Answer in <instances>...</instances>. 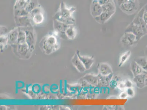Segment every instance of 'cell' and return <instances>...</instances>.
<instances>
[{
    "instance_id": "cell-34",
    "label": "cell",
    "mask_w": 147,
    "mask_h": 110,
    "mask_svg": "<svg viewBox=\"0 0 147 110\" xmlns=\"http://www.w3.org/2000/svg\"><path fill=\"white\" fill-rule=\"evenodd\" d=\"M145 85L146 86H147V71H145Z\"/></svg>"
},
{
    "instance_id": "cell-3",
    "label": "cell",
    "mask_w": 147,
    "mask_h": 110,
    "mask_svg": "<svg viewBox=\"0 0 147 110\" xmlns=\"http://www.w3.org/2000/svg\"><path fill=\"white\" fill-rule=\"evenodd\" d=\"M28 16L33 25H40L45 21V13L43 9L40 5L30 12Z\"/></svg>"
},
{
    "instance_id": "cell-22",
    "label": "cell",
    "mask_w": 147,
    "mask_h": 110,
    "mask_svg": "<svg viewBox=\"0 0 147 110\" xmlns=\"http://www.w3.org/2000/svg\"><path fill=\"white\" fill-rule=\"evenodd\" d=\"M144 71H147V58L146 57H139L134 60Z\"/></svg>"
},
{
    "instance_id": "cell-17",
    "label": "cell",
    "mask_w": 147,
    "mask_h": 110,
    "mask_svg": "<svg viewBox=\"0 0 147 110\" xmlns=\"http://www.w3.org/2000/svg\"><path fill=\"white\" fill-rule=\"evenodd\" d=\"M19 34V28L16 27L7 33L8 43L11 44L17 43Z\"/></svg>"
},
{
    "instance_id": "cell-35",
    "label": "cell",
    "mask_w": 147,
    "mask_h": 110,
    "mask_svg": "<svg viewBox=\"0 0 147 110\" xmlns=\"http://www.w3.org/2000/svg\"><path fill=\"white\" fill-rule=\"evenodd\" d=\"M145 53V57H146L147 58V45H146V47Z\"/></svg>"
},
{
    "instance_id": "cell-19",
    "label": "cell",
    "mask_w": 147,
    "mask_h": 110,
    "mask_svg": "<svg viewBox=\"0 0 147 110\" xmlns=\"http://www.w3.org/2000/svg\"><path fill=\"white\" fill-rule=\"evenodd\" d=\"M98 85L102 87H107L109 85L112 78L113 77V73L109 75L103 76L98 74Z\"/></svg>"
},
{
    "instance_id": "cell-29",
    "label": "cell",
    "mask_w": 147,
    "mask_h": 110,
    "mask_svg": "<svg viewBox=\"0 0 147 110\" xmlns=\"http://www.w3.org/2000/svg\"><path fill=\"white\" fill-rule=\"evenodd\" d=\"M98 2L101 6L111 2H114V0H98Z\"/></svg>"
},
{
    "instance_id": "cell-18",
    "label": "cell",
    "mask_w": 147,
    "mask_h": 110,
    "mask_svg": "<svg viewBox=\"0 0 147 110\" xmlns=\"http://www.w3.org/2000/svg\"><path fill=\"white\" fill-rule=\"evenodd\" d=\"M83 79L91 85L97 86L98 83V76L94 75L92 74H87L84 76Z\"/></svg>"
},
{
    "instance_id": "cell-9",
    "label": "cell",
    "mask_w": 147,
    "mask_h": 110,
    "mask_svg": "<svg viewBox=\"0 0 147 110\" xmlns=\"http://www.w3.org/2000/svg\"><path fill=\"white\" fill-rule=\"evenodd\" d=\"M98 74L103 76L109 75L113 73V69L110 65L107 63H99L97 65Z\"/></svg>"
},
{
    "instance_id": "cell-33",
    "label": "cell",
    "mask_w": 147,
    "mask_h": 110,
    "mask_svg": "<svg viewBox=\"0 0 147 110\" xmlns=\"http://www.w3.org/2000/svg\"><path fill=\"white\" fill-rule=\"evenodd\" d=\"M125 87L126 88H131L133 84H132V82L129 81V80H127L126 82L125 83Z\"/></svg>"
},
{
    "instance_id": "cell-14",
    "label": "cell",
    "mask_w": 147,
    "mask_h": 110,
    "mask_svg": "<svg viewBox=\"0 0 147 110\" xmlns=\"http://www.w3.org/2000/svg\"><path fill=\"white\" fill-rule=\"evenodd\" d=\"M71 62L73 64L74 66L76 68V69L79 72L82 73L85 71L86 70V68L84 67L82 62L80 60L77 55V53L74 56L73 58H72Z\"/></svg>"
},
{
    "instance_id": "cell-5",
    "label": "cell",
    "mask_w": 147,
    "mask_h": 110,
    "mask_svg": "<svg viewBox=\"0 0 147 110\" xmlns=\"http://www.w3.org/2000/svg\"><path fill=\"white\" fill-rule=\"evenodd\" d=\"M139 6V1H131L125 2L119 6V7L123 12L128 15H131L137 11Z\"/></svg>"
},
{
    "instance_id": "cell-23",
    "label": "cell",
    "mask_w": 147,
    "mask_h": 110,
    "mask_svg": "<svg viewBox=\"0 0 147 110\" xmlns=\"http://www.w3.org/2000/svg\"><path fill=\"white\" fill-rule=\"evenodd\" d=\"M30 0H16L14 9H23L26 8Z\"/></svg>"
},
{
    "instance_id": "cell-6",
    "label": "cell",
    "mask_w": 147,
    "mask_h": 110,
    "mask_svg": "<svg viewBox=\"0 0 147 110\" xmlns=\"http://www.w3.org/2000/svg\"><path fill=\"white\" fill-rule=\"evenodd\" d=\"M25 31L26 34V42L29 49L34 47L36 42V33L33 26L21 28Z\"/></svg>"
},
{
    "instance_id": "cell-13",
    "label": "cell",
    "mask_w": 147,
    "mask_h": 110,
    "mask_svg": "<svg viewBox=\"0 0 147 110\" xmlns=\"http://www.w3.org/2000/svg\"><path fill=\"white\" fill-rule=\"evenodd\" d=\"M115 12H102L100 15L94 18L95 20L101 24H105L111 18Z\"/></svg>"
},
{
    "instance_id": "cell-10",
    "label": "cell",
    "mask_w": 147,
    "mask_h": 110,
    "mask_svg": "<svg viewBox=\"0 0 147 110\" xmlns=\"http://www.w3.org/2000/svg\"><path fill=\"white\" fill-rule=\"evenodd\" d=\"M90 12L93 18L98 16L102 12V6L96 0H93L91 4Z\"/></svg>"
},
{
    "instance_id": "cell-24",
    "label": "cell",
    "mask_w": 147,
    "mask_h": 110,
    "mask_svg": "<svg viewBox=\"0 0 147 110\" xmlns=\"http://www.w3.org/2000/svg\"><path fill=\"white\" fill-rule=\"evenodd\" d=\"M131 55L130 51H127L123 53L120 57L118 64V67H121L126 62L130 57Z\"/></svg>"
},
{
    "instance_id": "cell-1",
    "label": "cell",
    "mask_w": 147,
    "mask_h": 110,
    "mask_svg": "<svg viewBox=\"0 0 147 110\" xmlns=\"http://www.w3.org/2000/svg\"><path fill=\"white\" fill-rule=\"evenodd\" d=\"M144 10V7H143L135 16L133 21L127 27L125 30V32H129L135 35L137 37L138 41L146 35V24L142 18Z\"/></svg>"
},
{
    "instance_id": "cell-26",
    "label": "cell",
    "mask_w": 147,
    "mask_h": 110,
    "mask_svg": "<svg viewBox=\"0 0 147 110\" xmlns=\"http://www.w3.org/2000/svg\"><path fill=\"white\" fill-rule=\"evenodd\" d=\"M39 5L38 0H30L25 9L29 13Z\"/></svg>"
},
{
    "instance_id": "cell-16",
    "label": "cell",
    "mask_w": 147,
    "mask_h": 110,
    "mask_svg": "<svg viewBox=\"0 0 147 110\" xmlns=\"http://www.w3.org/2000/svg\"><path fill=\"white\" fill-rule=\"evenodd\" d=\"M77 29L74 24L70 25L65 32V37L70 40H73L77 37Z\"/></svg>"
},
{
    "instance_id": "cell-21",
    "label": "cell",
    "mask_w": 147,
    "mask_h": 110,
    "mask_svg": "<svg viewBox=\"0 0 147 110\" xmlns=\"http://www.w3.org/2000/svg\"><path fill=\"white\" fill-rule=\"evenodd\" d=\"M102 12H116V6L114 2H111L101 6Z\"/></svg>"
},
{
    "instance_id": "cell-28",
    "label": "cell",
    "mask_w": 147,
    "mask_h": 110,
    "mask_svg": "<svg viewBox=\"0 0 147 110\" xmlns=\"http://www.w3.org/2000/svg\"><path fill=\"white\" fill-rule=\"evenodd\" d=\"M126 93L129 96H133L134 94V91L131 88H127Z\"/></svg>"
},
{
    "instance_id": "cell-37",
    "label": "cell",
    "mask_w": 147,
    "mask_h": 110,
    "mask_svg": "<svg viewBox=\"0 0 147 110\" xmlns=\"http://www.w3.org/2000/svg\"><path fill=\"white\" fill-rule=\"evenodd\" d=\"M96 1H98V0H96Z\"/></svg>"
},
{
    "instance_id": "cell-32",
    "label": "cell",
    "mask_w": 147,
    "mask_h": 110,
    "mask_svg": "<svg viewBox=\"0 0 147 110\" xmlns=\"http://www.w3.org/2000/svg\"><path fill=\"white\" fill-rule=\"evenodd\" d=\"M142 18L145 23L147 24V11L146 10L145 8L143 13Z\"/></svg>"
},
{
    "instance_id": "cell-4",
    "label": "cell",
    "mask_w": 147,
    "mask_h": 110,
    "mask_svg": "<svg viewBox=\"0 0 147 110\" xmlns=\"http://www.w3.org/2000/svg\"><path fill=\"white\" fill-rule=\"evenodd\" d=\"M77 10L75 7H68L63 1H61L57 13L64 18L69 19H75L74 14Z\"/></svg>"
},
{
    "instance_id": "cell-36",
    "label": "cell",
    "mask_w": 147,
    "mask_h": 110,
    "mask_svg": "<svg viewBox=\"0 0 147 110\" xmlns=\"http://www.w3.org/2000/svg\"><path fill=\"white\" fill-rule=\"evenodd\" d=\"M146 35L147 34V24H146Z\"/></svg>"
},
{
    "instance_id": "cell-31",
    "label": "cell",
    "mask_w": 147,
    "mask_h": 110,
    "mask_svg": "<svg viewBox=\"0 0 147 110\" xmlns=\"http://www.w3.org/2000/svg\"><path fill=\"white\" fill-rule=\"evenodd\" d=\"M139 0H117V5L119 6L125 3V2H129L131 1H138Z\"/></svg>"
},
{
    "instance_id": "cell-12",
    "label": "cell",
    "mask_w": 147,
    "mask_h": 110,
    "mask_svg": "<svg viewBox=\"0 0 147 110\" xmlns=\"http://www.w3.org/2000/svg\"><path fill=\"white\" fill-rule=\"evenodd\" d=\"M53 28L55 30L57 31L59 33L63 35H65V32L69 25L66 24L57 20H53Z\"/></svg>"
},
{
    "instance_id": "cell-11",
    "label": "cell",
    "mask_w": 147,
    "mask_h": 110,
    "mask_svg": "<svg viewBox=\"0 0 147 110\" xmlns=\"http://www.w3.org/2000/svg\"><path fill=\"white\" fill-rule=\"evenodd\" d=\"M79 58L85 67L86 70L90 69L94 62V58L93 56L88 57L86 56H81L80 53L79 51H77V52Z\"/></svg>"
},
{
    "instance_id": "cell-25",
    "label": "cell",
    "mask_w": 147,
    "mask_h": 110,
    "mask_svg": "<svg viewBox=\"0 0 147 110\" xmlns=\"http://www.w3.org/2000/svg\"><path fill=\"white\" fill-rule=\"evenodd\" d=\"M26 42V34L25 31L21 28H19V34L17 44H23Z\"/></svg>"
},
{
    "instance_id": "cell-7",
    "label": "cell",
    "mask_w": 147,
    "mask_h": 110,
    "mask_svg": "<svg viewBox=\"0 0 147 110\" xmlns=\"http://www.w3.org/2000/svg\"><path fill=\"white\" fill-rule=\"evenodd\" d=\"M121 41L124 45L127 46H133L138 41L137 37L133 33L125 32L121 38Z\"/></svg>"
},
{
    "instance_id": "cell-2",
    "label": "cell",
    "mask_w": 147,
    "mask_h": 110,
    "mask_svg": "<svg viewBox=\"0 0 147 110\" xmlns=\"http://www.w3.org/2000/svg\"><path fill=\"white\" fill-rule=\"evenodd\" d=\"M40 46L44 53L49 54L58 49L59 45L56 36L49 34L42 38L40 42Z\"/></svg>"
},
{
    "instance_id": "cell-30",
    "label": "cell",
    "mask_w": 147,
    "mask_h": 110,
    "mask_svg": "<svg viewBox=\"0 0 147 110\" xmlns=\"http://www.w3.org/2000/svg\"><path fill=\"white\" fill-rule=\"evenodd\" d=\"M8 29L6 26H1V36L7 34L6 33Z\"/></svg>"
},
{
    "instance_id": "cell-20",
    "label": "cell",
    "mask_w": 147,
    "mask_h": 110,
    "mask_svg": "<svg viewBox=\"0 0 147 110\" xmlns=\"http://www.w3.org/2000/svg\"><path fill=\"white\" fill-rule=\"evenodd\" d=\"M130 69L134 77L142 73L144 71L142 68L134 61H132L131 63Z\"/></svg>"
},
{
    "instance_id": "cell-8",
    "label": "cell",
    "mask_w": 147,
    "mask_h": 110,
    "mask_svg": "<svg viewBox=\"0 0 147 110\" xmlns=\"http://www.w3.org/2000/svg\"><path fill=\"white\" fill-rule=\"evenodd\" d=\"M14 21L17 27L26 28L33 26L32 22L29 16L14 17Z\"/></svg>"
},
{
    "instance_id": "cell-27",
    "label": "cell",
    "mask_w": 147,
    "mask_h": 110,
    "mask_svg": "<svg viewBox=\"0 0 147 110\" xmlns=\"http://www.w3.org/2000/svg\"><path fill=\"white\" fill-rule=\"evenodd\" d=\"M29 13L26 11L25 9H14L13 14L14 17H22L29 15Z\"/></svg>"
},
{
    "instance_id": "cell-15",
    "label": "cell",
    "mask_w": 147,
    "mask_h": 110,
    "mask_svg": "<svg viewBox=\"0 0 147 110\" xmlns=\"http://www.w3.org/2000/svg\"><path fill=\"white\" fill-rule=\"evenodd\" d=\"M133 81L138 88L142 89L145 85V71L142 73L134 77Z\"/></svg>"
}]
</instances>
